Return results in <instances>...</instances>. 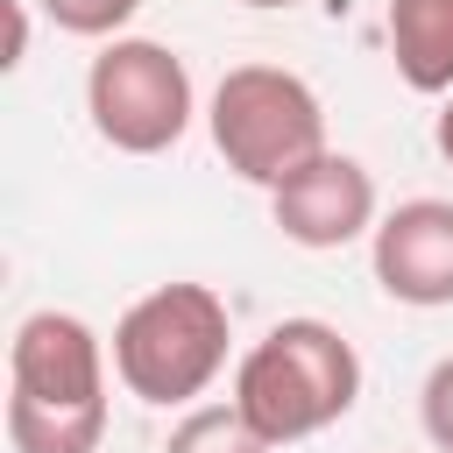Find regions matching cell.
Masks as SVG:
<instances>
[{"label": "cell", "mask_w": 453, "mask_h": 453, "mask_svg": "<svg viewBox=\"0 0 453 453\" xmlns=\"http://www.w3.org/2000/svg\"><path fill=\"white\" fill-rule=\"evenodd\" d=\"M106 439V340L78 311H28L7 347V446L99 453Z\"/></svg>", "instance_id": "1"}, {"label": "cell", "mask_w": 453, "mask_h": 453, "mask_svg": "<svg viewBox=\"0 0 453 453\" xmlns=\"http://www.w3.org/2000/svg\"><path fill=\"white\" fill-rule=\"evenodd\" d=\"M64 35H85V42H113L127 35V21L142 14V0H35Z\"/></svg>", "instance_id": "10"}, {"label": "cell", "mask_w": 453, "mask_h": 453, "mask_svg": "<svg viewBox=\"0 0 453 453\" xmlns=\"http://www.w3.org/2000/svg\"><path fill=\"white\" fill-rule=\"evenodd\" d=\"M163 453H276V446H269V439L234 411V396H226V403H191V411L170 425Z\"/></svg>", "instance_id": "9"}, {"label": "cell", "mask_w": 453, "mask_h": 453, "mask_svg": "<svg viewBox=\"0 0 453 453\" xmlns=\"http://www.w3.org/2000/svg\"><path fill=\"white\" fill-rule=\"evenodd\" d=\"M85 113H92V134L106 149H120V156H163V149L184 142V127L198 113L191 64L170 42L113 35L85 64Z\"/></svg>", "instance_id": "5"}, {"label": "cell", "mask_w": 453, "mask_h": 453, "mask_svg": "<svg viewBox=\"0 0 453 453\" xmlns=\"http://www.w3.org/2000/svg\"><path fill=\"white\" fill-rule=\"evenodd\" d=\"M361 403V354L326 319H276L241 361H234V411L269 439L297 446L340 425Z\"/></svg>", "instance_id": "2"}, {"label": "cell", "mask_w": 453, "mask_h": 453, "mask_svg": "<svg viewBox=\"0 0 453 453\" xmlns=\"http://www.w3.org/2000/svg\"><path fill=\"white\" fill-rule=\"evenodd\" d=\"M432 149L453 163V99H439V120H432Z\"/></svg>", "instance_id": "13"}, {"label": "cell", "mask_w": 453, "mask_h": 453, "mask_svg": "<svg viewBox=\"0 0 453 453\" xmlns=\"http://www.w3.org/2000/svg\"><path fill=\"white\" fill-rule=\"evenodd\" d=\"M269 219L290 248H311V255H333L347 241H368L375 219H382V198H375V177L361 156H340L326 149L319 163H304L290 184L269 191Z\"/></svg>", "instance_id": "6"}, {"label": "cell", "mask_w": 453, "mask_h": 453, "mask_svg": "<svg viewBox=\"0 0 453 453\" xmlns=\"http://www.w3.org/2000/svg\"><path fill=\"white\" fill-rule=\"evenodd\" d=\"M382 35H389V64L411 92L453 99V0H389Z\"/></svg>", "instance_id": "8"}, {"label": "cell", "mask_w": 453, "mask_h": 453, "mask_svg": "<svg viewBox=\"0 0 453 453\" xmlns=\"http://www.w3.org/2000/svg\"><path fill=\"white\" fill-rule=\"evenodd\" d=\"M241 7H255V14H276V7H304V0H241Z\"/></svg>", "instance_id": "14"}, {"label": "cell", "mask_w": 453, "mask_h": 453, "mask_svg": "<svg viewBox=\"0 0 453 453\" xmlns=\"http://www.w3.org/2000/svg\"><path fill=\"white\" fill-rule=\"evenodd\" d=\"M106 354H113V375L127 396L177 411L219 382V368L234 354V311L212 283H156L113 319Z\"/></svg>", "instance_id": "3"}, {"label": "cell", "mask_w": 453, "mask_h": 453, "mask_svg": "<svg viewBox=\"0 0 453 453\" xmlns=\"http://www.w3.org/2000/svg\"><path fill=\"white\" fill-rule=\"evenodd\" d=\"M418 425L439 453H453V354H439L418 382Z\"/></svg>", "instance_id": "11"}, {"label": "cell", "mask_w": 453, "mask_h": 453, "mask_svg": "<svg viewBox=\"0 0 453 453\" xmlns=\"http://www.w3.org/2000/svg\"><path fill=\"white\" fill-rule=\"evenodd\" d=\"M21 57H28V0H7V71H21Z\"/></svg>", "instance_id": "12"}, {"label": "cell", "mask_w": 453, "mask_h": 453, "mask_svg": "<svg viewBox=\"0 0 453 453\" xmlns=\"http://www.w3.org/2000/svg\"><path fill=\"white\" fill-rule=\"evenodd\" d=\"M368 269L382 297L411 311H446L453 304V198H403L375 219L368 234Z\"/></svg>", "instance_id": "7"}, {"label": "cell", "mask_w": 453, "mask_h": 453, "mask_svg": "<svg viewBox=\"0 0 453 453\" xmlns=\"http://www.w3.org/2000/svg\"><path fill=\"white\" fill-rule=\"evenodd\" d=\"M205 134H212L219 163L255 191L290 184L304 163H319L333 149L319 92L283 64H234L205 99Z\"/></svg>", "instance_id": "4"}]
</instances>
